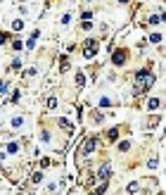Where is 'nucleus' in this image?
I'll list each match as a JSON object with an SVG mask.
<instances>
[{
    "label": "nucleus",
    "instance_id": "nucleus-1",
    "mask_svg": "<svg viewBox=\"0 0 166 195\" xmlns=\"http://www.w3.org/2000/svg\"><path fill=\"white\" fill-rule=\"evenodd\" d=\"M154 83V76L150 71H138L135 74V86H133V93L135 95H142V93L150 91V86Z\"/></svg>",
    "mask_w": 166,
    "mask_h": 195
},
{
    "label": "nucleus",
    "instance_id": "nucleus-2",
    "mask_svg": "<svg viewBox=\"0 0 166 195\" xmlns=\"http://www.w3.org/2000/svg\"><path fill=\"white\" fill-rule=\"evenodd\" d=\"M95 55H97V43L95 41H88V43H85V50H83V57L85 59H93Z\"/></svg>",
    "mask_w": 166,
    "mask_h": 195
},
{
    "label": "nucleus",
    "instance_id": "nucleus-3",
    "mask_svg": "<svg viewBox=\"0 0 166 195\" xmlns=\"http://www.w3.org/2000/svg\"><path fill=\"white\" fill-rule=\"evenodd\" d=\"M95 147H97V140L95 138H88V140H85V145H83V155L88 157L90 152H95Z\"/></svg>",
    "mask_w": 166,
    "mask_h": 195
},
{
    "label": "nucleus",
    "instance_id": "nucleus-4",
    "mask_svg": "<svg viewBox=\"0 0 166 195\" xmlns=\"http://www.w3.org/2000/svg\"><path fill=\"white\" fill-rule=\"evenodd\" d=\"M112 62H114L116 67H121V64L126 62V52H123V50H116L114 55H112Z\"/></svg>",
    "mask_w": 166,
    "mask_h": 195
},
{
    "label": "nucleus",
    "instance_id": "nucleus-5",
    "mask_svg": "<svg viewBox=\"0 0 166 195\" xmlns=\"http://www.w3.org/2000/svg\"><path fill=\"white\" fill-rule=\"evenodd\" d=\"M109 174H112V169H109L107 164H104V167H100V171H97V176L102 178V181H107V178H109Z\"/></svg>",
    "mask_w": 166,
    "mask_h": 195
},
{
    "label": "nucleus",
    "instance_id": "nucleus-6",
    "mask_svg": "<svg viewBox=\"0 0 166 195\" xmlns=\"http://www.w3.org/2000/svg\"><path fill=\"white\" fill-rule=\"evenodd\" d=\"M38 36H41V33H38V31H33V33H31V38H29V43H26V45H29V50L33 48V45H36V41H38Z\"/></svg>",
    "mask_w": 166,
    "mask_h": 195
},
{
    "label": "nucleus",
    "instance_id": "nucleus-7",
    "mask_svg": "<svg viewBox=\"0 0 166 195\" xmlns=\"http://www.w3.org/2000/svg\"><path fill=\"white\" fill-rule=\"evenodd\" d=\"M107 138L114 143V140H119V129H112V131H107Z\"/></svg>",
    "mask_w": 166,
    "mask_h": 195
},
{
    "label": "nucleus",
    "instance_id": "nucleus-8",
    "mask_svg": "<svg viewBox=\"0 0 166 195\" xmlns=\"http://www.w3.org/2000/svg\"><path fill=\"white\" fill-rule=\"evenodd\" d=\"M57 124L62 126V129H69V131H74V126H71L69 122H66V119H57Z\"/></svg>",
    "mask_w": 166,
    "mask_h": 195
},
{
    "label": "nucleus",
    "instance_id": "nucleus-9",
    "mask_svg": "<svg viewBox=\"0 0 166 195\" xmlns=\"http://www.w3.org/2000/svg\"><path fill=\"white\" fill-rule=\"evenodd\" d=\"M12 29H14V31H22L24 29V22H22V19H14V22H12Z\"/></svg>",
    "mask_w": 166,
    "mask_h": 195
},
{
    "label": "nucleus",
    "instance_id": "nucleus-10",
    "mask_svg": "<svg viewBox=\"0 0 166 195\" xmlns=\"http://www.w3.org/2000/svg\"><path fill=\"white\" fill-rule=\"evenodd\" d=\"M83 83H85V76H83V71H78V74H76V86L81 88Z\"/></svg>",
    "mask_w": 166,
    "mask_h": 195
},
{
    "label": "nucleus",
    "instance_id": "nucleus-11",
    "mask_svg": "<svg viewBox=\"0 0 166 195\" xmlns=\"http://www.w3.org/2000/svg\"><path fill=\"white\" fill-rule=\"evenodd\" d=\"M7 152H10V155L19 152V143H10V145H7Z\"/></svg>",
    "mask_w": 166,
    "mask_h": 195
},
{
    "label": "nucleus",
    "instance_id": "nucleus-12",
    "mask_svg": "<svg viewBox=\"0 0 166 195\" xmlns=\"http://www.w3.org/2000/svg\"><path fill=\"white\" fill-rule=\"evenodd\" d=\"M157 107H159V100H157V98H152L150 102H147V110H157Z\"/></svg>",
    "mask_w": 166,
    "mask_h": 195
},
{
    "label": "nucleus",
    "instance_id": "nucleus-13",
    "mask_svg": "<svg viewBox=\"0 0 166 195\" xmlns=\"http://www.w3.org/2000/svg\"><path fill=\"white\" fill-rule=\"evenodd\" d=\"M126 190H128V193H138V190H140V186H138V183H128Z\"/></svg>",
    "mask_w": 166,
    "mask_h": 195
},
{
    "label": "nucleus",
    "instance_id": "nucleus-14",
    "mask_svg": "<svg viewBox=\"0 0 166 195\" xmlns=\"http://www.w3.org/2000/svg\"><path fill=\"white\" fill-rule=\"evenodd\" d=\"M22 124H24L22 117H14V119H12V126H14V129H17V126H22Z\"/></svg>",
    "mask_w": 166,
    "mask_h": 195
},
{
    "label": "nucleus",
    "instance_id": "nucleus-15",
    "mask_svg": "<svg viewBox=\"0 0 166 195\" xmlns=\"http://www.w3.org/2000/svg\"><path fill=\"white\" fill-rule=\"evenodd\" d=\"M48 107H50V110H55V107H57V98H50L48 100Z\"/></svg>",
    "mask_w": 166,
    "mask_h": 195
},
{
    "label": "nucleus",
    "instance_id": "nucleus-16",
    "mask_svg": "<svg viewBox=\"0 0 166 195\" xmlns=\"http://www.w3.org/2000/svg\"><path fill=\"white\" fill-rule=\"evenodd\" d=\"M119 150H121V152H126V150H131V143H126V140H123V143L119 145Z\"/></svg>",
    "mask_w": 166,
    "mask_h": 195
},
{
    "label": "nucleus",
    "instance_id": "nucleus-17",
    "mask_svg": "<svg viewBox=\"0 0 166 195\" xmlns=\"http://www.w3.org/2000/svg\"><path fill=\"white\" fill-rule=\"evenodd\" d=\"M150 41H152V43H159V41H161V33H154V36H150Z\"/></svg>",
    "mask_w": 166,
    "mask_h": 195
},
{
    "label": "nucleus",
    "instance_id": "nucleus-18",
    "mask_svg": "<svg viewBox=\"0 0 166 195\" xmlns=\"http://www.w3.org/2000/svg\"><path fill=\"white\" fill-rule=\"evenodd\" d=\"M100 105H102V107H109L112 100H109V98H102V100H100Z\"/></svg>",
    "mask_w": 166,
    "mask_h": 195
},
{
    "label": "nucleus",
    "instance_id": "nucleus-19",
    "mask_svg": "<svg viewBox=\"0 0 166 195\" xmlns=\"http://www.w3.org/2000/svg\"><path fill=\"white\" fill-rule=\"evenodd\" d=\"M19 98H22V95H19V91H14V93H12V98H10V100H12V102H17Z\"/></svg>",
    "mask_w": 166,
    "mask_h": 195
},
{
    "label": "nucleus",
    "instance_id": "nucleus-20",
    "mask_svg": "<svg viewBox=\"0 0 166 195\" xmlns=\"http://www.w3.org/2000/svg\"><path fill=\"white\" fill-rule=\"evenodd\" d=\"M10 41V36H7V33H0V43H7Z\"/></svg>",
    "mask_w": 166,
    "mask_h": 195
},
{
    "label": "nucleus",
    "instance_id": "nucleus-21",
    "mask_svg": "<svg viewBox=\"0 0 166 195\" xmlns=\"http://www.w3.org/2000/svg\"><path fill=\"white\" fill-rule=\"evenodd\" d=\"M5 91H7V83H5V81H0V93H5Z\"/></svg>",
    "mask_w": 166,
    "mask_h": 195
},
{
    "label": "nucleus",
    "instance_id": "nucleus-22",
    "mask_svg": "<svg viewBox=\"0 0 166 195\" xmlns=\"http://www.w3.org/2000/svg\"><path fill=\"white\" fill-rule=\"evenodd\" d=\"M119 3H128V0H119Z\"/></svg>",
    "mask_w": 166,
    "mask_h": 195
},
{
    "label": "nucleus",
    "instance_id": "nucleus-23",
    "mask_svg": "<svg viewBox=\"0 0 166 195\" xmlns=\"http://www.w3.org/2000/svg\"><path fill=\"white\" fill-rule=\"evenodd\" d=\"M22 3H29V0H22Z\"/></svg>",
    "mask_w": 166,
    "mask_h": 195
},
{
    "label": "nucleus",
    "instance_id": "nucleus-24",
    "mask_svg": "<svg viewBox=\"0 0 166 195\" xmlns=\"http://www.w3.org/2000/svg\"><path fill=\"white\" fill-rule=\"evenodd\" d=\"M88 3H93V0H88Z\"/></svg>",
    "mask_w": 166,
    "mask_h": 195
}]
</instances>
